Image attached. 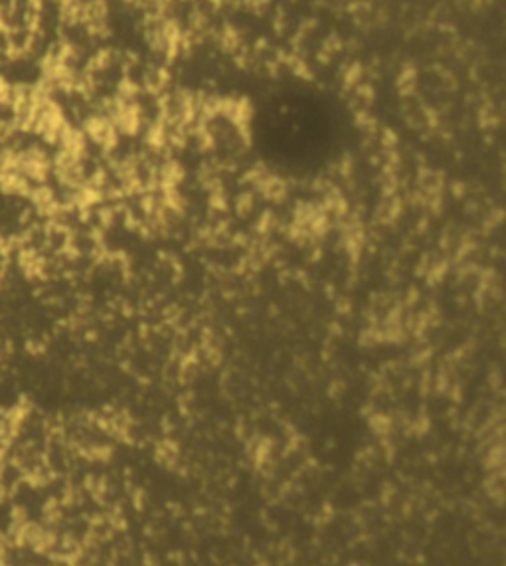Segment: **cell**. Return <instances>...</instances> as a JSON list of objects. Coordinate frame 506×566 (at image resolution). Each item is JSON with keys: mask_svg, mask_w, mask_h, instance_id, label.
<instances>
[]
</instances>
